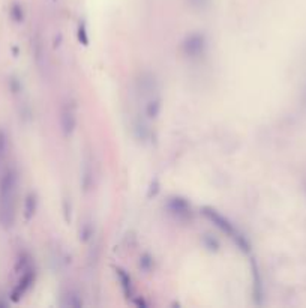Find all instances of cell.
<instances>
[{
	"label": "cell",
	"instance_id": "cell-1",
	"mask_svg": "<svg viewBox=\"0 0 306 308\" xmlns=\"http://www.w3.org/2000/svg\"><path fill=\"white\" fill-rule=\"evenodd\" d=\"M18 194V174L14 169H8L0 179V223L11 227L15 221Z\"/></svg>",
	"mask_w": 306,
	"mask_h": 308
},
{
	"label": "cell",
	"instance_id": "cell-4",
	"mask_svg": "<svg viewBox=\"0 0 306 308\" xmlns=\"http://www.w3.org/2000/svg\"><path fill=\"white\" fill-rule=\"evenodd\" d=\"M5 147H6V136L3 134V131H0V157H2Z\"/></svg>",
	"mask_w": 306,
	"mask_h": 308
},
{
	"label": "cell",
	"instance_id": "cell-3",
	"mask_svg": "<svg viewBox=\"0 0 306 308\" xmlns=\"http://www.w3.org/2000/svg\"><path fill=\"white\" fill-rule=\"evenodd\" d=\"M62 125L66 133H72V130L75 127V114L69 107L63 108V111H62Z\"/></svg>",
	"mask_w": 306,
	"mask_h": 308
},
{
	"label": "cell",
	"instance_id": "cell-2",
	"mask_svg": "<svg viewBox=\"0 0 306 308\" xmlns=\"http://www.w3.org/2000/svg\"><path fill=\"white\" fill-rule=\"evenodd\" d=\"M140 98H141V107H143L146 117L155 119L161 108V98H159V90H158L156 81L152 77L141 80Z\"/></svg>",
	"mask_w": 306,
	"mask_h": 308
}]
</instances>
